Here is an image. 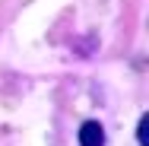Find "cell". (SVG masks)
Returning <instances> with one entry per match:
<instances>
[{
  "instance_id": "1",
  "label": "cell",
  "mask_w": 149,
  "mask_h": 146,
  "mask_svg": "<svg viewBox=\"0 0 149 146\" xmlns=\"http://www.w3.org/2000/svg\"><path fill=\"white\" fill-rule=\"evenodd\" d=\"M105 143V130L98 121H86L79 127V146H102Z\"/></svg>"
},
{
  "instance_id": "2",
  "label": "cell",
  "mask_w": 149,
  "mask_h": 146,
  "mask_svg": "<svg viewBox=\"0 0 149 146\" xmlns=\"http://www.w3.org/2000/svg\"><path fill=\"white\" fill-rule=\"evenodd\" d=\"M136 140H140V146H149V115L140 117V130H136Z\"/></svg>"
}]
</instances>
